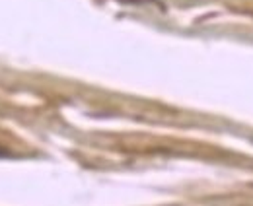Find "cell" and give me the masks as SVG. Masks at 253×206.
Here are the masks:
<instances>
[{"mask_svg": "<svg viewBox=\"0 0 253 206\" xmlns=\"http://www.w3.org/2000/svg\"><path fill=\"white\" fill-rule=\"evenodd\" d=\"M0 158H12V154L6 150V148H2L0 146Z\"/></svg>", "mask_w": 253, "mask_h": 206, "instance_id": "1", "label": "cell"}]
</instances>
